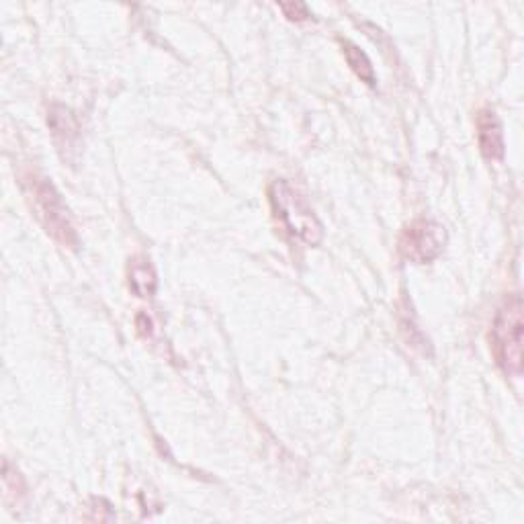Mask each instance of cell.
Here are the masks:
<instances>
[{
	"mask_svg": "<svg viewBox=\"0 0 524 524\" xmlns=\"http://www.w3.org/2000/svg\"><path fill=\"white\" fill-rule=\"evenodd\" d=\"M21 183L37 222L46 230V234L64 248H76L78 234L74 230L70 211L52 181L39 177L35 172H27Z\"/></svg>",
	"mask_w": 524,
	"mask_h": 524,
	"instance_id": "6da1fadb",
	"label": "cell"
},
{
	"mask_svg": "<svg viewBox=\"0 0 524 524\" xmlns=\"http://www.w3.org/2000/svg\"><path fill=\"white\" fill-rule=\"evenodd\" d=\"M269 203L273 215L287 234L308 246H320L324 240V228L314 209L285 179H277L269 185Z\"/></svg>",
	"mask_w": 524,
	"mask_h": 524,
	"instance_id": "7a4b0ae2",
	"label": "cell"
},
{
	"mask_svg": "<svg viewBox=\"0 0 524 524\" xmlns=\"http://www.w3.org/2000/svg\"><path fill=\"white\" fill-rule=\"evenodd\" d=\"M522 299L520 295L508 297L496 314L490 342L496 365L504 375L522 373Z\"/></svg>",
	"mask_w": 524,
	"mask_h": 524,
	"instance_id": "3957f363",
	"label": "cell"
},
{
	"mask_svg": "<svg viewBox=\"0 0 524 524\" xmlns=\"http://www.w3.org/2000/svg\"><path fill=\"white\" fill-rule=\"evenodd\" d=\"M447 246V230L439 222L432 220H416L410 226L404 228L398 248L400 254L416 262V265H428V262L436 260Z\"/></svg>",
	"mask_w": 524,
	"mask_h": 524,
	"instance_id": "277c9868",
	"label": "cell"
},
{
	"mask_svg": "<svg viewBox=\"0 0 524 524\" xmlns=\"http://www.w3.org/2000/svg\"><path fill=\"white\" fill-rule=\"evenodd\" d=\"M48 127L52 131V138L62 158L70 160L72 154L78 150V142H80V123L72 113V109L54 103L48 111Z\"/></svg>",
	"mask_w": 524,
	"mask_h": 524,
	"instance_id": "5b68a950",
	"label": "cell"
},
{
	"mask_svg": "<svg viewBox=\"0 0 524 524\" xmlns=\"http://www.w3.org/2000/svg\"><path fill=\"white\" fill-rule=\"evenodd\" d=\"M475 129H477V144L479 152L484 154L486 160H502L506 154L504 146V129L502 121L492 109H482L475 117Z\"/></svg>",
	"mask_w": 524,
	"mask_h": 524,
	"instance_id": "8992f818",
	"label": "cell"
},
{
	"mask_svg": "<svg viewBox=\"0 0 524 524\" xmlns=\"http://www.w3.org/2000/svg\"><path fill=\"white\" fill-rule=\"evenodd\" d=\"M129 289L134 295L146 299L152 297L158 289V277L150 260L146 256H136L129 262Z\"/></svg>",
	"mask_w": 524,
	"mask_h": 524,
	"instance_id": "52a82bcc",
	"label": "cell"
},
{
	"mask_svg": "<svg viewBox=\"0 0 524 524\" xmlns=\"http://www.w3.org/2000/svg\"><path fill=\"white\" fill-rule=\"evenodd\" d=\"M338 43H340V48H342L346 64L351 66V70L357 74V78H361V82H365L367 86H371V89H375V86H377V74H375V68H373L369 56L353 41L338 39Z\"/></svg>",
	"mask_w": 524,
	"mask_h": 524,
	"instance_id": "ba28073f",
	"label": "cell"
},
{
	"mask_svg": "<svg viewBox=\"0 0 524 524\" xmlns=\"http://www.w3.org/2000/svg\"><path fill=\"white\" fill-rule=\"evenodd\" d=\"M279 9L283 11V15L289 19V21H295V23H303V21H310L314 15L310 13L308 5L303 3H279Z\"/></svg>",
	"mask_w": 524,
	"mask_h": 524,
	"instance_id": "9c48e42d",
	"label": "cell"
},
{
	"mask_svg": "<svg viewBox=\"0 0 524 524\" xmlns=\"http://www.w3.org/2000/svg\"><path fill=\"white\" fill-rule=\"evenodd\" d=\"M138 328H140V334H142V336H148V334H150V320L146 318V324H142V320L138 318Z\"/></svg>",
	"mask_w": 524,
	"mask_h": 524,
	"instance_id": "30bf717a",
	"label": "cell"
}]
</instances>
